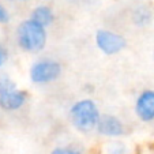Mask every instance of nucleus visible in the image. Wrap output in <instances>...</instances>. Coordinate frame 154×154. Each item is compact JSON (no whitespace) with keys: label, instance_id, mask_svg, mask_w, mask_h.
<instances>
[{"label":"nucleus","instance_id":"5","mask_svg":"<svg viewBox=\"0 0 154 154\" xmlns=\"http://www.w3.org/2000/svg\"><path fill=\"white\" fill-rule=\"evenodd\" d=\"M96 47L101 53L106 56H115L123 52L127 47V40L120 33L108 29H98L94 35Z\"/></svg>","mask_w":154,"mask_h":154},{"label":"nucleus","instance_id":"13","mask_svg":"<svg viewBox=\"0 0 154 154\" xmlns=\"http://www.w3.org/2000/svg\"><path fill=\"white\" fill-rule=\"evenodd\" d=\"M7 60H8V51L3 44L0 42V68L7 63Z\"/></svg>","mask_w":154,"mask_h":154},{"label":"nucleus","instance_id":"3","mask_svg":"<svg viewBox=\"0 0 154 154\" xmlns=\"http://www.w3.org/2000/svg\"><path fill=\"white\" fill-rule=\"evenodd\" d=\"M27 94L20 90L8 75H0V109L4 112H18L26 105Z\"/></svg>","mask_w":154,"mask_h":154},{"label":"nucleus","instance_id":"8","mask_svg":"<svg viewBox=\"0 0 154 154\" xmlns=\"http://www.w3.org/2000/svg\"><path fill=\"white\" fill-rule=\"evenodd\" d=\"M29 19H32L37 25L47 29V27H49L55 22V12H53V10L49 6L40 4V6L34 7L32 10V12L29 15Z\"/></svg>","mask_w":154,"mask_h":154},{"label":"nucleus","instance_id":"7","mask_svg":"<svg viewBox=\"0 0 154 154\" xmlns=\"http://www.w3.org/2000/svg\"><path fill=\"white\" fill-rule=\"evenodd\" d=\"M134 112L139 122L146 124L154 122V89H146L138 94L134 104Z\"/></svg>","mask_w":154,"mask_h":154},{"label":"nucleus","instance_id":"15","mask_svg":"<svg viewBox=\"0 0 154 154\" xmlns=\"http://www.w3.org/2000/svg\"><path fill=\"white\" fill-rule=\"evenodd\" d=\"M153 59H154V49H153Z\"/></svg>","mask_w":154,"mask_h":154},{"label":"nucleus","instance_id":"6","mask_svg":"<svg viewBox=\"0 0 154 154\" xmlns=\"http://www.w3.org/2000/svg\"><path fill=\"white\" fill-rule=\"evenodd\" d=\"M96 131L101 137L109 138V139H117L125 134V125L123 120L117 117L116 115L104 113L100 117Z\"/></svg>","mask_w":154,"mask_h":154},{"label":"nucleus","instance_id":"12","mask_svg":"<svg viewBox=\"0 0 154 154\" xmlns=\"http://www.w3.org/2000/svg\"><path fill=\"white\" fill-rule=\"evenodd\" d=\"M11 20V15H10V11L6 8V6L0 3V25H7L10 23Z\"/></svg>","mask_w":154,"mask_h":154},{"label":"nucleus","instance_id":"1","mask_svg":"<svg viewBox=\"0 0 154 154\" xmlns=\"http://www.w3.org/2000/svg\"><path fill=\"white\" fill-rule=\"evenodd\" d=\"M72 127L82 134H89L97 128L101 112L97 102L91 98H82L74 102L68 112Z\"/></svg>","mask_w":154,"mask_h":154},{"label":"nucleus","instance_id":"14","mask_svg":"<svg viewBox=\"0 0 154 154\" xmlns=\"http://www.w3.org/2000/svg\"><path fill=\"white\" fill-rule=\"evenodd\" d=\"M18 2H27V0H18Z\"/></svg>","mask_w":154,"mask_h":154},{"label":"nucleus","instance_id":"4","mask_svg":"<svg viewBox=\"0 0 154 154\" xmlns=\"http://www.w3.org/2000/svg\"><path fill=\"white\" fill-rule=\"evenodd\" d=\"M63 68L55 59H38L30 66L29 79L34 85H48L60 78Z\"/></svg>","mask_w":154,"mask_h":154},{"label":"nucleus","instance_id":"10","mask_svg":"<svg viewBox=\"0 0 154 154\" xmlns=\"http://www.w3.org/2000/svg\"><path fill=\"white\" fill-rule=\"evenodd\" d=\"M151 18H153V14L146 6L137 7L132 12V22H134V25H137L139 27H145L147 25H150Z\"/></svg>","mask_w":154,"mask_h":154},{"label":"nucleus","instance_id":"2","mask_svg":"<svg viewBox=\"0 0 154 154\" xmlns=\"http://www.w3.org/2000/svg\"><path fill=\"white\" fill-rule=\"evenodd\" d=\"M48 33L47 29L32 19L22 20L17 27V44L23 52L38 53L47 47Z\"/></svg>","mask_w":154,"mask_h":154},{"label":"nucleus","instance_id":"9","mask_svg":"<svg viewBox=\"0 0 154 154\" xmlns=\"http://www.w3.org/2000/svg\"><path fill=\"white\" fill-rule=\"evenodd\" d=\"M101 154H132V150L124 140L112 139L102 145Z\"/></svg>","mask_w":154,"mask_h":154},{"label":"nucleus","instance_id":"11","mask_svg":"<svg viewBox=\"0 0 154 154\" xmlns=\"http://www.w3.org/2000/svg\"><path fill=\"white\" fill-rule=\"evenodd\" d=\"M51 154H83V151L74 146H56L52 149Z\"/></svg>","mask_w":154,"mask_h":154}]
</instances>
